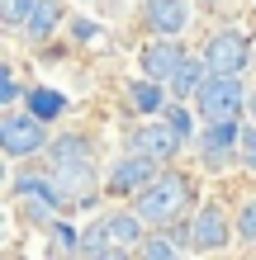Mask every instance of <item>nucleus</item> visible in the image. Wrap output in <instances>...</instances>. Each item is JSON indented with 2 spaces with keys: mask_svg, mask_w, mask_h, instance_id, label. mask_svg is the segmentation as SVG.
I'll use <instances>...</instances> for the list:
<instances>
[{
  "mask_svg": "<svg viewBox=\"0 0 256 260\" xmlns=\"http://www.w3.org/2000/svg\"><path fill=\"white\" fill-rule=\"evenodd\" d=\"M52 161H57V171L52 180L62 185L67 199H86L95 194V151H90L86 137H62V142L52 147Z\"/></svg>",
  "mask_w": 256,
  "mask_h": 260,
  "instance_id": "obj_1",
  "label": "nucleus"
},
{
  "mask_svg": "<svg viewBox=\"0 0 256 260\" xmlns=\"http://www.w3.org/2000/svg\"><path fill=\"white\" fill-rule=\"evenodd\" d=\"M190 199H194V189H190L185 175H157L152 185L138 189V218L152 222V227H166L190 208Z\"/></svg>",
  "mask_w": 256,
  "mask_h": 260,
  "instance_id": "obj_2",
  "label": "nucleus"
},
{
  "mask_svg": "<svg viewBox=\"0 0 256 260\" xmlns=\"http://www.w3.org/2000/svg\"><path fill=\"white\" fill-rule=\"evenodd\" d=\"M133 241H143V218L138 213H109L81 237V255H124Z\"/></svg>",
  "mask_w": 256,
  "mask_h": 260,
  "instance_id": "obj_3",
  "label": "nucleus"
},
{
  "mask_svg": "<svg viewBox=\"0 0 256 260\" xmlns=\"http://www.w3.org/2000/svg\"><path fill=\"white\" fill-rule=\"evenodd\" d=\"M194 100H200V114L209 123H237V114H242V104H247L237 76H209Z\"/></svg>",
  "mask_w": 256,
  "mask_h": 260,
  "instance_id": "obj_4",
  "label": "nucleus"
},
{
  "mask_svg": "<svg viewBox=\"0 0 256 260\" xmlns=\"http://www.w3.org/2000/svg\"><path fill=\"white\" fill-rule=\"evenodd\" d=\"M180 142H185V128L176 123V118H147L143 128H133V151H143V156H152V161H171Z\"/></svg>",
  "mask_w": 256,
  "mask_h": 260,
  "instance_id": "obj_5",
  "label": "nucleus"
},
{
  "mask_svg": "<svg viewBox=\"0 0 256 260\" xmlns=\"http://www.w3.org/2000/svg\"><path fill=\"white\" fill-rule=\"evenodd\" d=\"M251 62V52H247V38L237 34V28H223V34L209 38V48H204V67L209 76H242V67Z\"/></svg>",
  "mask_w": 256,
  "mask_h": 260,
  "instance_id": "obj_6",
  "label": "nucleus"
},
{
  "mask_svg": "<svg viewBox=\"0 0 256 260\" xmlns=\"http://www.w3.org/2000/svg\"><path fill=\"white\" fill-rule=\"evenodd\" d=\"M14 194H19V204L29 208V218L38 222H52L57 208H67V194L57 180H38V175H19L14 180Z\"/></svg>",
  "mask_w": 256,
  "mask_h": 260,
  "instance_id": "obj_7",
  "label": "nucleus"
},
{
  "mask_svg": "<svg viewBox=\"0 0 256 260\" xmlns=\"http://www.w3.org/2000/svg\"><path fill=\"white\" fill-rule=\"evenodd\" d=\"M43 142H48V133H43L38 114H5L0 118V147H5L10 156H29V151H38Z\"/></svg>",
  "mask_w": 256,
  "mask_h": 260,
  "instance_id": "obj_8",
  "label": "nucleus"
},
{
  "mask_svg": "<svg viewBox=\"0 0 256 260\" xmlns=\"http://www.w3.org/2000/svg\"><path fill=\"white\" fill-rule=\"evenodd\" d=\"M152 166H157L152 156L133 151L128 161H119L114 171H109V189H114V194H138L143 185H152V180H157V175H152Z\"/></svg>",
  "mask_w": 256,
  "mask_h": 260,
  "instance_id": "obj_9",
  "label": "nucleus"
},
{
  "mask_svg": "<svg viewBox=\"0 0 256 260\" xmlns=\"http://www.w3.org/2000/svg\"><path fill=\"white\" fill-rule=\"evenodd\" d=\"M180 62H185L180 43H171L166 34H161L157 43H147V52H143V76H152V81H171Z\"/></svg>",
  "mask_w": 256,
  "mask_h": 260,
  "instance_id": "obj_10",
  "label": "nucleus"
},
{
  "mask_svg": "<svg viewBox=\"0 0 256 260\" xmlns=\"http://www.w3.org/2000/svg\"><path fill=\"white\" fill-rule=\"evenodd\" d=\"M190 241L200 251H218V246H228V222H223V213L214 204H204L200 213H194V222H190Z\"/></svg>",
  "mask_w": 256,
  "mask_h": 260,
  "instance_id": "obj_11",
  "label": "nucleus"
},
{
  "mask_svg": "<svg viewBox=\"0 0 256 260\" xmlns=\"http://www.w3.org/2000/svg\"><path fill=\"white\" fill-rule=\"evenodd\" d=\"M147 24H152V34L176 38L190 24V5L185 0H147Z\"/></svg>",
  "mask_w": 256,
  "mask_h": 260,
  "instance_id": "obj_12",
  "label": "nucleus"
},
{
  "mask_svg": "<svg viewBox=\"0 0 256 260\" xmlns=\"http://www.w3.org/2000/svg\"><path fill=\"white\" fill-rule=\"evenodd\" d=\"M233 142H237V123H214V128H209V142H204L209 166H223V161H228Z\"/></svg>",
  "mask_w": 256,
  "mask_h": 260,
  "instance_id": "obj_13",
  "label": "nucleus"
},
{
  "mask_svg": "<svg viewBox=\"0 0 256 260\" xmlns=\"http://www.w3.org/2000/svg\"><path fill=\"white\" fill-rule=\"evenodd\" d=\"M62 109H67V100L57 95V90H48V85H34V90H29V114H38L43 123H48V118H57Z\"/></svg>",
  "mask_w": 256,
  "mask_h": 260,
  "instance_id": "obj_14",
  "label": "nucleus"
},
{
  "mask_svg": "<svg viewBox=\"0 0 256 260\" xmlns=\"http://www.w3.org/2000/svg\"><path fill=\"white\" fill-rule=\"evenodd\" d=\"M204 71L209 67H200V62H180L176 67V76H171V90H176V95H200V85H204Z\"/></svg>",
  "mask_w": 256,
  "mask_h": 260,
  "instance_id": "obj_15",
  "label": "nucleus"
},
{
  "mask_svg": "<svg viewBox=\"0 0 256 260\" xmlns=\"http://www.w3.org/2000/svg\"><path fill=\"white\" fill-rule=\"evenodd\" d=\"M161 81H152V76H147V81H133L128 90H133V109H143V114H157L161 104H166V95H161L157 90Z\"/></svg>",
  "mask_w": 256,
  "mask_h": 260,
  "instance_id": "obj_16",
  "label": "nucleus"
},
{
  "mask_svg": "<svg viewBox=\"0 0 256 260\" xmlns=\"http://www.w3.org/2000/svg\"><path fill=\"white\" fill-rule=\"evenodd\" d=\"M38 5H43V0H0V19H5L10 28H24L38 14Z\"/></svg>",
  "mask_w": 256,
  "mask_h": 260,
  "instance_id": "obj_17",
  "label": "nucleus"
},
{
  "mask_svg": "<svg viewBox=\"0 0 256 260\" xmlns=\"http://www.w3.org/2000/svg\"><path fill=\"white\" fill-rule=\"evenodd\" d=\"M57 14H62V10H57L52 0H43V5H38V14L24 24V28H29V38H48L52 28H57Z\"/></svg>",
  "mask_w": 256,
  "mask_h": 260,
  "instance_id": "obj_18",
  "label": "nucleus"
},
{
  "mask_svg": "<svg viewBox=\"0 0 256 260\" xmlns=\"http://www.w3.org/2000/svg\"><path fill=\"white\" fill-rule=\"evenodd\" d=\"M138 255H147V260H171V255H180V246L171 237H152V241H143L138 246Z\"/></svg>",
  "mask_w": 256,
  "mask_h": 260,
  "instance_id": "obj_19",
  "label": "nucleus"
},
{
  "mask_svg": "<svg viewBox=\"0 0 256 260\" xmlns=\"http://www.w3.org/2000/svg\"><path fill=\"white\" fill-rule=\"evenodd\" d=\"M237 237L256 246V199H247V204H242V213H237Z\"/></svg>",
  "mask_w": 256,
  "mask_h": 260,
  "instance_id": "obj_20",
  "label": "nucleus"
},
{
  "mask_svg": "<svg viewBox=\"0 0 256 260\" xmlns=\"http://www.w3.org/2000/svg\"><path fill=\"white\" fill-rule=\"evenodd\" d=\"M14 100H19V85H14V76L5 71L0 76V104H14Z\"/></svg>",
  "mask_w": 256,
  "mask_h": 260,
  "instance_id": "obj_21",
  "label": "nucleus"
},
{
  "mask_svg": "<svg viewBox=\"0 0 256 260\" xmlns=\"http://www.w3.org/2000/svg\"><path fill=\"white\" fill-rule=\"evenodd\" d=\"M242 166L256 171V133H242Z\"/></svg>",
  "mask_w": 256,
  "mask_h": 260,
  "instance_id": "obj_22",
  "label": "nucleus"
},
{
  "mask_svg": "<svg viewBox=\"0 0 256 260\" xmlns=\"http://www.w3.org/2000/svg\"><path fill=\"white\" fill-rule=\"evenodd\" d=\"M76 38H86V43H95V48H104V34H100V28H90V24H76Z\"/></svg>",
  "mask_w": 256,
  "mask_h": 260,
  "instance_id": "obj_23",
  "label": "nucleus"
},
{
  "mask_svg": "<svg viewBox=\"0 0 256 260\" xmlns=\"http://www.w3.org/2000/svg\"><path fill=\"white\" fill-rule=\"evenodd\" d=\"M247 109H251V118H256V95H251V100H247Z\"/></svg>",
  "mask_w": 256,
  "mask_h": 260,
  "instance_id": "obj_24",
  "label": "nucleus"
}]
</instances>
